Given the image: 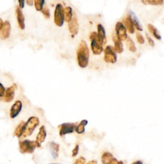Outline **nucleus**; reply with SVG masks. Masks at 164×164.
I'll return each mask as SVG.
<instances>
[{"mask_svg":"<svg viewBox=\"0 0 164 164\" xmlns=\"http://www.w3.org/2000/svg\"><path fill=\"white\" fill-rule=\"evenodd\" d=\"M85 159L83 157H81L79 158L76 160L74 164H85Z\"/></svg>","mask_w":164,"mask_h":164,"instance_id":"nucleus-30","label":"nucleus"},{"mask_svg":"<svg viewBox=\"0 0 164 164\" xmlns=\"http://www.w3.org/2000/svg\"><path fill=\"white\" fill-rule=\"evenodd\" d=\"M90 39L91 41V48L94 54H100L103 52V46L101 44L96 32L91 33L90 36Z\"/></svg>","mask_w":164,"mask_h":164,"instance_id":"nucleus-5","label":"nucleus"},{"mask_svg":"<svg viewBox=\"0 0 164 164\" xmlns=\"http://www.w3.org/2000/svg\"><path fill=\"white\" fill-rule=\"evenodd\" d=\"M97 38L101 44L103 46L107 43V37L105 34V30L102 25H97Z\"/></svg>","mask_w":164,"mask_h":164,"instance_id":"nucleus-13","label":"nucleus"},{"mask_svg":"<svg viewBox=\"0 0 164 164\" xmlns=\"http://www.w3.org/2000/svg\"><path fill=\"white\" fill-rule=\"evenodd\" d=\"M77 60L80 67L85 68L89 64V49L87 42L81 41L77 49Z\"/></svg>","mask_w":164,"mask_h":164,"instance_id":"nucleus-1","label":"nucleus"},{"mask_svg":"<svg viewBox=\"0 0 164 164\" xmlns=\"http://www.w3.org/2000/svg\"><path fill=\"white\" fill-rule=\"evenodd\" d=\"M54 21L55 25L58 26H62L64 21V7L62 4L58 3L57 5L55 10L54 13Z\"/></svg>","mask_w":164,"mask_h":164,"instance_id":"nucleus-4","label":"nucleus"},{"mask_svg":"<svg viewBox=\"0 0 164 164\" xmlns=\"http://www.w3.org/2000/svg\"><path fill=\"white\" fill-rule=\"evenodd\" d=\"M11 26L9 21H6L4 22L2 28L0 30V38L1 39H7L9 37L10 34Z\"/></svg>","mask_w":164,"mask_h":164,"instance_id":"nucleus-12","label":"nucleus"},{"mask_svg":"<svg viewBox=\"0 0 164 164\" xmlns=\"http://www.w3.org/2000/svg\"><path fill=\"white\" fill-rule=\"evenodd\" d=\"M25 125V122L21 121L20 123L17 125L16 128H15L14 135L15 136H16L17 137H21L23 134V131H24Z\"/></svg>","mask_w":164,"mask_h":164,"instance_id":"nucleus-21","label":"nucleus"},{"mask_svg":"<svg viewBox=\"0 0 164 164\" xmlns=\"http://www.w3.org/2000/svg\"><path fill=\"white\" fill-rule=\"evenodd\" d=\"M102 164H123V161H118L111 153L105 152L101 157Z\"/></svg>","mask_w":164,"mask_h":164,"instance_id":"nucleus-9","label":"nucleus"},{"mask_svg":"<svg viewBox=\"0 0 164 164\" xmlns=\"http://www.w3.org/2000/svg\"><path fill=\"white\" fill-rule=\"evenodd\" d=\"M87 164H97V162L96 160H91L89 161Z\"/></svg>","mask_w":164,"mask_h":164,"instance_id":"nucleus-36","label":"nucleus"},{"mask_svg":"<svg viewBox=\"0 0 164 164\" xmlns=\"http://www.w3.org/2000/svg\"><path fill=\"white\" fill-rule=\"evenodd\" d=\"M17 89V85L15 84H13L10 87L8 88L5 92L3 97V101L5 102L9 103L14 99V95H15V91Z\"/></svg>","mask_w":164,"mask_h":164,"instance_id":"nucleus-10","label":"nucleus"},{"mask_svg":"<svg viewBox=\"0 0 164 164\" xmlns=\"http://www.w3.org/2000/svg\"><path fill=\"white\" fill-rule=\"evenodd\" d=\"M19 9H22L24 8V5H25V1H19Z\"/></svg>","mask_w":164,"mask_h":164,"instance_id":"nucleus-34","label":"nucleus"},{"mask_svg":"<svg viewBox=\"0 0 164 164\" xmlns=\"http://www.w3.org/2000/svg\"><path fill=\"white\" fill-rule=\"evenodd\" d=\"M124 22L125 26H126L125 28H127L128 32L130 33H134L135 32V28H134V24H133L131 18L130 16V15H128V16L126 17V19H124Z\"/></svg>","mask_w":164,"mask_h":164,"instance_id":"nucleus-19","label":"nucleus"},{"mask_svg":"<svg viewBox=\"0 0 164 164\" xmlns=\"http://www.w3.org/2000/svg\"><path fill=\"white\" fill-rule=\"evenodd\" d=\"M146 38H147V39L148 41V42H149V45L151 46V47H154L155 46V42L153 41V40L152 39V38L148 36V34L146 33Z\"/></svg>","mask_w":164,"mask_h":164,"instance_id":"nucleus-32","label":"nucleus"},{"mask_svg":"<svg viewBox=\"0 0 164 164\" xmlns=\"http://www.w3.org/2000/svg\"><path fill=\"white\" fill-rule=\"evenodd\" d=\"M22 109V103L21 101H16L15 103L12 106L10 111V117L12 119L15 118L19 114Z\"/></svg>","mask_w":164,"mask_h":164,"instance_id":"nucleus-11","label":"nucleus"},{"mask_svg":"<svg viewBox=\"0 0 164 164\" xmlns=\"http://www.w3.org/2000/svg\"><path fill=\"white\" fill-rule=\"evenodd\" d=\"M112 38L115 44V47L114 48V51L118 53H121L123 52V45L122 44L121 41L117 38L115 34H114V36L112 37Z\"/></svg>","mask_w":164,"mask_h":164,"instance_id":"nucleus-17","label":"nucleus"},{"mask_svg":"<svg viewBox=\"0 0 164 164\" xmlns=\"http://www.w3.org/2000/svg\"><path fill=\"white\" fill-rule=\"evenodd\" d=\"M3 24H4V22H3V20L2 19L0 18V30H1L2 28V27L3 26Z\"/></svg>","mask_w":164,"mask_h":164,"instance_id":"nucleus-37","label":"nucleus"},{"mask_svg":"<svg viewBox=\"0 0 164 164\" xmlns=\"http://www.w3.org/2000/svg\"><path fill=\"white\" fill-rule=\"evenodd\" d=\"M50 164H60V163H50Z\"/></svg>","mask_w":164,"mask_h":164,"instance_id":"nucleus-39","label":"nucleus"},{"mask_svg":"<svg viewBox=\"0 0 164 164\" xmlns=\"http://www.w3.org/2000/svg\"><path fill=\"white\" fill-rule=\"evenodd\" d=\"M59 144L55 142L50 143V150L52 157L54 159H57L58 157V152H59Z\"/></svg>","mask_w":164,"mask_h":164,"instance_id":"nucleus-18","label":"nucleus"},{"mask_svg":"<svg viewBox=\"0 0 164 164\" xmlns=\"http://www.w3.org/2000/svg\"><path fill=\"white\" fill-rule=\"evenodd\" d=\"M147 28H148V29H149V30L150 31V32L153 35L154 37L156 38H157V39L161 40L162 37H161L160 34L159 33L158 30L157 28H156L153 25H152L151 24L147 25Z\"/></svg>","mask_w":164,"mask_h":164,"instance_id":"nucleus-24","label":"nucleus"},{"mask_svg":"<svg viewBox=\"0 0 164 164\" xmlns=\"http://www.w3.org/2000/svg\"><path fill=\"white\" fill-rule=\"evenodd\" d=\"M115 32L116 37L120 41L126 40L128 36L126 32V29L122 22H118L115 25Z\"/></svg>","mask_w":164,"mask_h":164,"instance_id":"nucleus-7","label":"nucleus"},{"mask_svg":"<svg viewBox=\"0 0 164 164\" xmlns=\"http://www.w3.org/2000/svg\"><path fill=\"white\" fill-rule=\"evenodd\" d=\"M127 46L129 50L131 52H135L136 51V48L134 42L132 41L131 38L130 37H127Z\"/></svg>","mask_w":164,"mask_h":164,"instance_id":"nucleus-25","label":"nucleus"},{"mask_svg":"<svg viewBox=\"0 0 164 164\" xmlns=\"http://www.w3.org/2000/svg\"><path fill=\"white\" fill-rule=\"evenodd\" d=\"M72 8L70 7H67L64 9V19L66 22H70L72 19L73 15V11Z\"/></svg>","mask_w":164,"mask_h":164,"instance_id":"nucleus-22","label":"nucleus"},{"mask_svg":"<svg viewBox=\"0 0 164 164\" xmlns=\"http://www.w3.org/2000/svg\"><path fill=\"white\" fill-rule=\"evenodd\" d=\"M5 92V89L4 86L0 83V97H2Z\"/></svg>","mask_w":164,"mask_h":164,"instance_id":"nucleus-33","label":"nucleus"},{"mask_svg":"<svg viewBox=\"0 0 164 164\" xmlns=\"http://www.w3.org/2000/svg\"><path fill=\"white\" fill-rule=\"evenodd\" d=\"M69 32L73 36H75L78 32V29H79V24L78 22V19L76 17H74L72 18V19L70 22H69Z\"/></svg>","mask_w":164,"mask_h":164,"instance_id":"nucleus-14","label":"nucleus"},{"mask_svg":"<svg viewBox=\"0 0 164 164\" xmlns=\"http://www.w3.org/2000/svg\"><path fill=\"white\" fill-rule=\"evenodd\" d=\"M39 124V120L36 117H31L28 120V121L25 123L24 131L21 136L26 137L32 134L36 128Z\"/></svg>","mask_w":164,"mask_h":164,"instance_id":"nucleus-2","label":"nucleus"},{"mask_svg":"<svg viewBox=\"0 0 164 164\" xmlns=\"http://www.w3.org/2000/svg\"><path fill=\"white\" fill-rule=\"evenodd\" d=\"M42 13L43 15H44V17L46 19H49L50 17V12H49V10L48 7H44L43 8L42 10H41Z\"/></svg>","mask_w":164,"mask_h":164,"instance_id":"nucleus-28","label":"nucleus"},{"mask_svg":"<svg viewBox=\"0 0 164 164\" xmlns=\"http://www.w3.org/2000/svg\"><path fill=\"white\" fill-rule=\"evenodd\" d=\"M136 39H137V41L139 42V43H140V44H142L144 43V38L143 36L139 32L136 33Z\"/></svg>","mask_w":164,"mask_h":164,"instance_id":"nucleus-29","label":"nucleus"},{"mask_svg":"<svg viewBox=\"0 0 164 164\" xmlns=\"http://www.w3.org/2000/svg\"><path fill=\"white\" fill-rule=\"evenodd\" d=\"M78 151H79V146L76 145L75 147L74 148L73 150L72 151V156L73 157H75L78 154Z\"/></svg>","mask_w":164,"mask_h":164,"instance_id":"nucleus-31","label":"nucleus"},{"mask_svg":"<svg viewBox=\"0 0 164 164\" xmlns=\"http://www.w3.org/2000/svg\"><path fill=\"white\" fill-rule=\"evenodd\" d=\"M46 128L44 126H42L41 127L39 132L37 136V139H36V144H37V146L38 147H41V144L44 142V141L46 139Z\"/></svg>","mask_w":164,"mask_h":164,"instance_id":"nucleus-16","label":"nucleus"},{"mask_svg":"<svg viewBox=\"0 0 164 164\" xmlns=\"http://www.w3.org/2000/svg\"><path fill=\"white\" fill-rule=\"evenodd\" d=\"M26 2L30 6H32L33 5V1H32V0H28V1H26Z\"/></svg>","mask_w":164,"mask_h":164,"instance_id":"nucleus-35","label":"nucleus"},{"mask_svg":"<svg viewBox=\"0 0 164 164\" xmlns=\"http://www.w3.org/2000/svg\"><path fill=\"white\" fill-rule=\"evenodd\" d=\"M15 13H16L17 22H18L19 28H20L21 30H24L25 28V17L22 12L21 10L19 9V7L18 6L15 7Z\"/></svg>","mask_w":164,"mask_h":164,"instance_id":"nucleus-15","label":"nucleus"},{"mask_svg":"<svg viewBox=\"0 0 164 164\" xmlns=\"http://www.w3.org/2000/svg\"><path fill=\"white\" fill-rule=\"evenodd\" d=\"M132 164H143V163H142V162L141 161H136V162H135L134 163H133Z\"/></svg>","mask_w":164,"mask_h":164,"instance_id":"nucleus-38","label":"nucleus"},{"mask_svg":"<svg viewBox=\"0 0 164 164\" xmlns=\"http://www.w3.org/2000/svg\"><path fill=\"white\" fill-rule=\"evenodd\" d=\"M144 4H151L152 5H161L163 3V0H146L142 1Z\"/></svg>","mask_w":164,"mask_h":164,"instance_id":"nucleus-27","label":"nucleus"},{"mask_svg":"<svg viewBox=\"0 0 164 164\" xmlns=\"http://www.w3.org/2000/svg\"><path fill=\"white\" fill-rule=\"evenodd\" d=\"M76 127V123H64L58 126L60 130V135L64 136L66 134H71Z\"/></svg>","mask_w":164,"mask_h":164,"instance_id":"nucleus-8","label":"nucleus"},{"mask_svg":"<svg viewBox=\"0 0 164 164\" xmlns=\"http://www.w3.org/2000/svg\"><path fill=\"white\" fill-rule=\"evenodd\" d=\"M104 59L107 63L114 64L117 62V54L112 46H108L105 48Z\"/></svg>","mask_w":164,"mask_h":164,"instance_id":"nucleus-6","label":"nucleus"},{"mask_svg":"<svg viewBox=\"0 0 164 164\" xmlns=\"http://www.w3.org/2000/svg\"><path fill=\"white\" fill-rule=\"evenodd\" d=\"M130 16L131 18L133 24H134V26H135L136 29L137 30H139V31H142V30H143L142 26L141 24H140V22L139 20V19L137 18V17H136L135 15V14L131 11L130 12Z\"/></svg>","mask_w":164,"mask_h":164,"instance_id":"nucleus-20","label":"nucleus"},{"mask_svg":"<svg viewBox=\"0 0 164 164\" xmlns=\"http://www.w3.org/2000/svg\"><path fill=\"white\" fill-rule=\"evenodd\" d=\"M88 124V121L87 120H81L80 123L76 126L75 130L76 131L78 134H82L85 132V126Z\"/></svg>","mask_w":164,"mask_h":164,"instance_id":"nucleus-23","label":"nucleus"},{"mask_svg":"<svg viewBox=\"0 0 164 164\" xmlns=\"http://www.w3.org/2000/svg\"><path fill=\"white\" fill-rule=\"evenodd\" d=\"M19 151L21 153H33L37 146V144L35 141H31L29 140H25L20 141L19 143Z\"/></svg>","mask_w":164,"mask_h":164,"instance_id":"nucleus-3","label":"nucleus"},{"mask_svg":"<svg viewBox=\"0 0 164 164\" xmlns=\"http://www.w3.org/2000/svg\"><path fill=\"white\" fill-rule=\"evenodd\" d=\"M35 4V7L37 11H41L43 9V5L45 3L44 0H36L33 1Z\"/></svg>","mask_w":164,"mask_h":164,"instance_id":"nucleus-26","label":"nucleus"}]
</instances>
